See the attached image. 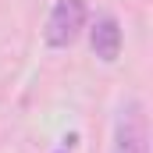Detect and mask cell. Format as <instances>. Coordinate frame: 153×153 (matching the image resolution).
<instances>
[{
  "instance_id": "1",
  "label": "cell",
  "mask_w": 153,
  "mask_h": 153,
  "mask_svg": "<svg viewBox=\"0 0 153 153\" xmlns=\"http://www.w3.org/2000/svg\"><path fill=\"white\" fill-rule=\"evenodd\" d=\"M85 0H57L50 18H46V29H43V39L46 46L61 50V46H71L78 39V32L85 29Z\"/></svg>"
},
{
  "instance_id": "2",
  "label": "cell",
  "mask_w": 153,
  "mask_h": 153,
  "mask_svg": "<svg viewBox=\"0 0 153 153\" xmlns=\"http://www.w3.org/2000/svg\"><path fill=\"white\" fill-rule=\"evenodd\" d=\"M111 153H150V128H146V111L139 100H128L117 111Z\"/></svg>"
},
{
  "instance_id": "3",
  "label": "cell",
  "mask_w": 153,
  "mask_h": 153,
  "mask_svg": "<svg viewBox=\"0 0 153 153\" xmlns=\"http://www.w3.org/2000/svg\"><path fill=\"white\" fill-rule=\"evenodd\" d=\"M89 46H93V53L103 64H114L117 57H121V25H117V18H111V14L107 18H96Z\"/></svg>"
}]
</instances>
